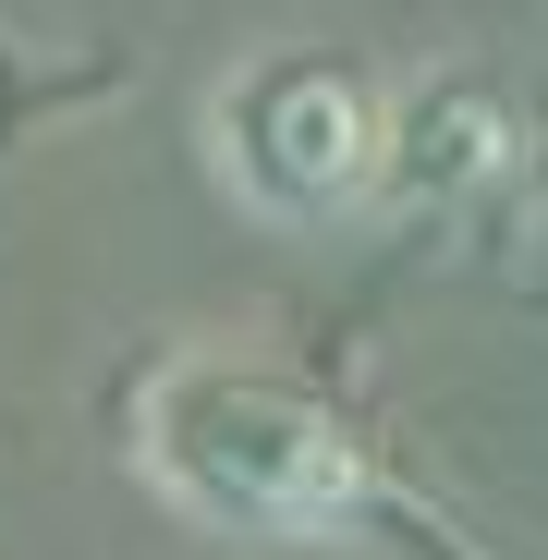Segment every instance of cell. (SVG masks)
<instances>
[{
  "mask_svg": "<svg viewBox=\"0 0 548 560\" xmlns=\"http://www.w3.org/2000/svg\"><path fill=\"white\" fill-rule=\"evenodd\" d=\"M135 463L171 512H196L220 536H268V548H305V536H353L378 512V463H365L353 415L281 365H244V353H183L147 378L135 402Z\"/></svg>",
  "mask_w": 548,
  "mask_h": 560,
  "instance_id": "1",
  "label": "cell"
},
{
  "mask_svg": "<svg viewBox=\"0 0 548 560\" xmlns=\"http://www.w3.org/2000/svg\"><path fill=\"white\" fill-rule=\"evenodd\" d=\"M390 122L403 98L353 49H256L208 98V159L232 208L305 232V220H353L365 196H390Z\"/></svg>",
  "mask_w": 548,
  "mask_h": 560,
  "instance_id": "2",
  "label": "cell"
},
{
  "mask_svg": "<svg viewBox=\"0 0 548 560\" xmlns=\"http://www.w3.org/2000/svg\"><path fill=\"white\" fill-rule=\"evenodd\" d=\"M512 171H524V122H512L500 85L427 73L415 98H403V122H390V196H415V208H476V196H500Z\"/></svg>",
  "mask_w": 548,
  "mask_h": 560,
  "instance_id": "3",
  "label": "cell"
}]
</instances>
